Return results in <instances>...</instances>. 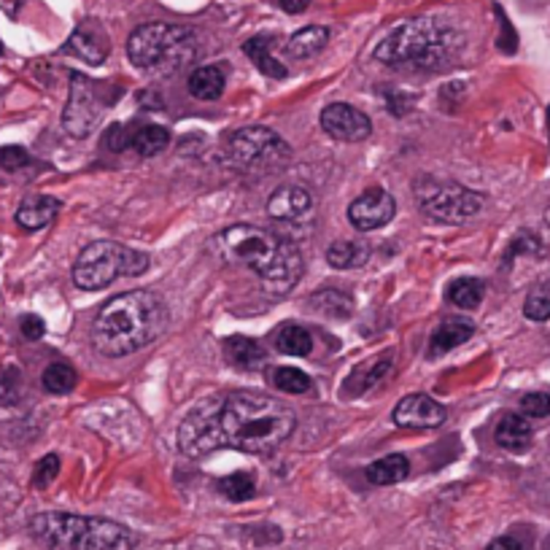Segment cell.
<instances>
[{"mask_svg":"<svg viewBox=\"0 0 550 550\" xmlns=\"http://www.w3.org/2000/svg\"><path fill=\"white\" fill-rule=\"evenodd\" d=\"M292 159L289 143L270 127H243L227 143V162L240 173H273Z\"/></svg>","mask_w":550,"mask_h":550,"instance_id":"cell-8","label":"cell"},{"mask_svg":"<svg viewBox=\"0 0 550 550\" xmlns=\"http://www.w3.org/2000/svg\"><path fill=\"white\" fill-rule=\"evenodd\" d=\"M167 327L165 302L146 289L111 297L92 321V346L103 356H127L154 343Z\"/></svg>","mask_w":550,"mask_h":550,"instance_id":"cell-2","label":"cell"},{"mask_svg":"<svg viewBox=\"0 0 550 550\" xmlns=\"http://www.w3.org/2000/svg\"><path fill=\"white\" fill-rule=\"evenodd\" d=\"M108 149L111 151H124V149H135L140 157H154L159 151L167 149L170 143V132L159 124H140V127H130V124H113L105 132Z\"/></svg>","mask_w":550,"mask_h":550,"instance_id":"cell-14","label":"cell"},{"mask_svg":"<svg viewBox=\"0 0 550 550\" xmlns=\"http://www.w3.org/2000/svg\"><path fill=\"white\" fill-rule=\"evenodd\" d=\"M151 265L149 254L127 248L113 240L89 243L73 262V284L84 292H97L111 286L122 275H140Z\"/></svg>","mask_w":550,"mask_h":550,"instance_id":"cell-7","label":"cell"},{"mask_svg":"<svg viewBox=\"0 0 550 550\" xmlns=\"http://www.w3.org/2000/svg\"><path fill=\"white\" fill-rule=\"evenodd\" d=\"M448 302L462 308V311H475L483 297H486V284L481 278H456L448 292H446Z\"/></svg>","mask_w":550,"mask_h":550,"instance_id":"cell-29","label":"cell"},{"mask_svg":"<svg viewBox=\"0 0 550 550\" xmlns=\"http://www.w3.org/2000/svg\"><path fill=\"white\" fill-rule=\"evenodd\" d=\"M524 316L532 319V321H548L550 319V297L543 294H532L527 302H524Z\"/></svg>","mask_w":550,"mask_h":550,"instance_id":"cell-36","label":"cell"},{"mask_svg":"<svg viewBox=\"0 0 550 550\" xmlns=\"http://www.w3.org/2000/svg\"><path fill=\"white\" fill-rule=\"evenodd\" d=\"M65 51L81 57V59L89 62V65H100V62H105V57H108V51H111V43H108L105 32L97 30L95 24H81V27H76L73 35L68 38Z\"/></svg>","mask_w":550,"mask_h":550,"instance_id":"cell-17","label":"cell"},{"mask_svg":"<svg viewBox=\"0 0 550 550\" xmlns=\"http://www.w3.org/2000/svg\"><path fill=\"white\" fill-rule=\"evenodd\" d=\"M19 332H22L27 340H41V338H43V332H46V324H43V319H41V316L27 313V316H22V321H19Z\"/></svg>","mask_w":550,"mask_h":550,"instance_id":"cell-37","label":"cell"},{"mask_svg":"<svg viewBox=\"0 0 550 550\" xmlns=\"http://www.w3.org/2000/svg\"><path fill=\"white\" fill-rule=\"evenodd\" d=\"M321 130L343 143H362L373 132V122L365 111L348 103H329L321 111Z\"/></svg>","mask_w":550,"mask_h":550,"instance_id":"cell-12","label":"cell"},{"mask_svg":"<svg viewBox=\"0 0 550 550\" xmlns=\"http://www.w3.org/2000/svg\"><path fill=\"white\" fill-rule=\"evenodd\" d=\"M486 550H521V543L516 537H497V540L489 543Z\"/></svg>","mask_w":550,"mask_h":550,"instance_id":"cell-39","label":"cell"},{"mask_svg":"<svg viewBox=\"0 0 550 550\" xmlns=\"http://www.w3.org/2000/svg\"><path fill=\"white\" fill-rule=\"evenodd\" d=\"M0 54H3V43H0Z\"/></svg>","mask_w":550,"mask_h":550,"instance_id":"cell-42","label":"cell"},{"mask_svg":"<svg viewBox=\"0 0 550 550\" xmlns=\"http://www.w3.org/2000/svg\"><path fill=\"white\" fill-rule=\"evenodd\" d=\"M373 248L365 240H335L327 248V262L335 270H359L370 262Z\"/></svg>","mask_w":550,"mask_h":550,"instance_id":"cell-21","label":"cell"},{"mask_svg":"<svg viewBox=\"0 0 550 550\" xmlns=\"http://www.w3.org/2000/svg\"><path fill=\"white\" fill-rule=\"evenodd\" d=\"M127 57L149 76H176L197 57V38L184 24L149 22L132 30L127 41Z\"/></svg>","mask_w":550,"mask_h":550,"instance_id":"cell-6","label":"cell"},{"mask_svg":"<svg viewBox=\"0 0 550 550\" xmlns=\"http://www.w3.org/2000/svg\"><path fill=\"white\" fill-rule=\"evenodd\" d=\"M27 162H30V154H27L22 146H3V149H0V167H3V170L14 173V170L24 167Z\"/></svg>","mask_w":550,"mask_h":550,"instance_id":"cell-35","label":"cell"},{"mask_svg":"<svg viewBox=\"0 0 550 550\" xmlns=\"http://www.w3.org/2000/svg\"><path fill=\"white\" fill-rule=\"evenodd\" d=\"M221 397L203 400L178 427V448L189 459H203L211 451L224 446V432H221Z\"/></svg>","mask_w":550,"mask_h":550,"instance_id":"cell-10","label":"cell"},{"mask_svg":"<svg viewBox=\"0 0 550 550\" xmlns=\"http://www.w3.org/2000/svg\"><path fill=\"white\" fill-rule=\"evenodd\" d=\"M270 49H273V38H270V35H257V38H251V41L243 43V51L248 54V59H251L265 76H270V78H286L289 70L275 59V54H273Z\"/></svg>","mask_w":550,"mask_h":550,"instance_id":"cell-23","label":"cell"},{"mask_svg":"<svg viewBox=\"0 0 550 550\" xmlns=\"http://www.w3.org/2000/svg\"><path fill=\"white\" fill-rule=\"evenodd\" d=\"M41 383H43V389H46L49 394H70V392L76 389V383H78V375H76V370H73L70 365L54 362V365H49V367L43 370Z\"/></svg>","mask_w":550,"mask_h":550,"instance_id":"cell-30","label":"cell"},{"mask_svg":"<svg viewBox=\"0 0 550 550\" xmlns=\"http://www.w3.org/2000/svg\"><path fill=\"white\" fill-rule=\"evenodd\" d=\"M224 70L219 65H203L189 76V92L197 100H216L224 92Z\"/></svg>","mask_w":550,"mask_h":550,"instance_id":"cell-26","label":"cell"},{"mask_svg":"<svg viewBox=\"0 0 550 550\" xmlns=\"http://www.w3.org/2000/svg\"><path fill=\"white\" fill-rule=\"evenodd\" d=\"M397 213V203L394 197L381 189V186H370L365 189L351 205H348V221L354 224V230L359 232H373L378 227H386Z\"/></svg>","mask_w":550,"mask_h":550,"instance_id":"cell-13","label":"cell"},{"mask_svg":"<svg viewBox=\"0 0 550 550\" xmlns=\"http://www.w3.org/2000/svg\"><path fill=\"white\" fill-rule=\"evenodd\" d=\"M278 5H281L286 14H302V11L311 5V0H278Z\"/></svg>","mask_w":550,"mask_h":550,"instance_id":"cell-40","label":"cell"},{"mask_svg":"<svg viewBox=\"0 0 550 550\" xmlns=\"http://www.w3.org/2000/svg\"><path fill=\"white\" fill-rule=\"evenodd\" d=\"M494 440H497V446L505 448V451L524 454V451L532 446V440H535V429H532V424L527 421V416L508 413V416L497 424Z\"/></svg>","mask_w":550,"mask_h":550,"instance_id":"cell-19","label":"cell"},{"mask_svg":"<svg viewBox=\"0 0 550 550\" xmlns=\"http://www.w3.org/2000/svg\"><path fill=\"white\" fill-rule=\"evenodd\" d=\"M416 203L421 213H427L440 224H464L483 211L486 194L473 192L454 181L421 178L416 181Z\"/></svg>","mask_w":550,"mask_h":550,"instance_id":"cell-9","label":"cell"},{"mask_svg":"<svg viewBox=\"0 0 550 550\" xmlns=\"http://www.w3.org/2000/svg\"><path fill=\"white\" fill-rule=\"evenodd\" d=\"M473 332H475V324L470 319H448V321H443L429 338V356L435 359V356H443V354L459 348L462 343H467L473 338Z\"/></svg>","mask_w":550,"mask_h":550,"instance_id":"cell-20","label":"cell"},{"mask_svg":"<svg viewBox=\"0 0 550 550\" xmlns=\"http://www.w3.org/2000/svg\"><path fill=\"white\" fill-rule=\"evenodd\" d=\"M297 416L289 405L262 392H232L221 405L224 446L243 454H273L292 437Z\"/></svg>","mask_w":550,"mask_h":550,"instance_id":"cell-3","label":"cell"},{"mask_svg":"<svg viewBox=\"0 0 550 550\" xmlns=\"http://www.w3.org/2000/svg\"><path fill=\"white\" fill-rule=\"evenodd\" d=\"M462 32L440 16H413L397 24L375 49V59L405 73H437L454 65Z\"/></svg>","mask_w":550,"mask_h":550,"instance_id":"cell-4","label":"cell"},{"mask_svg":"<svg viewBox=\"0 0 550 550\" xmlns=\"http://www.w3.org/2000/svg\"><path fill=\"white\" fill-rule=\"evenodd\" d=\"M24 0H0V11H5L8 16H16Z\"/></svg>","mask_w":550,"mask_h":550,"instance_id":"cell-41","label":"cell"},{"mask_svg":"<svg viewBox=\"0 0 550 550\" xmlns=\"http://www.w3.org/2000/svg\"><path fill=\"white\" fill-rule=\"evenodd\" d=\"M446 408L429 394H408L397 402L392 419L405 429H435L446 421Z\"/></svg>","mask_w":550,"mask_h":550,"instance_id":"cell-15","label":"cell"},{"mask_svg":"<svg viewBox=\"0 0 550 550\" xmlns=\"http://www.w3.org/2000/svg\"><path fill=\"white\" fill-rule=\"evenodd\" d=\"M111 103L105 100L103 86H97L92 78L81 76V73H70V95H68V105L62 111V127L68 135L73 138H86L92 135V130L97 127L103 111Z\"/></svg>","mask_w":550,"mask_h":550,"instance_id":"cell-11","label":"cell"},{"mask_svg":"<svg viewBox=\"0 0 550 550\" xmlns=\"http://www.w3.org/2000/svg\"><path fill=\"white\" fill-rule=\"evenodd\" d=\"M313 208V197L302 186H281L267 200V213L275 221H300Z\"/></svg>","mask_w":550,"mask_h":550,"instance_id":"cell-16","label":"cell"},{"mask_svg":"<svg viewBox=\"0 0 550 550\" xmlns=\"http://www.w3.org/2000/svg\"><path fill=\"white\" fill-rule=\"evenodd\" d=\"M548 116H550V108H548Z\"/></svg>","mask_w":550,"mask_h":550,"instance_id":"cell-43","label":"cell"},{"mask_svg":"<svg viewBox=\"0 0 550 550\" xmlns=\"http://www.w3.org/2000/svg\"><path fill=\"white\" fill-rule=\"evenodd\" d=\"M521 410L527 419H545V416H550V394H545V392L527 394L521 400Z\"/></svg>","mask_w":550,"mask_h":550,"instance_id":"cell-34","label":"cell"},{"mask_svg":"<svg viewBox=\"0 0 550 550\" xmlns=\"http://www.w3.org/2000/svg\"><path fill=\"white\" fill-rule=\"evenodd\" d=\"M408 473H410V462L402 454H389L365 470V475L373 486H394V483L405 481Z\"/></svg>","mask_w":550,"mask_h":550,"instance_id":"cell-24","label":"cell"},{"mask_svg":"<svg viewBox=\"0 0 550 550\" xmlns=\"http://www.w3.org/2000/svg\"><path fill=\"white\" fill-rule=\"evenodd\" d=\"M270 383L278 392H286V394H305V392H311V378L302 370H297V367H275L270 373Z\"/></svg>","mask_w":550,"mask_h":550,"instance_id":"cell-32","label":"cell"},{"mask_svg":"<svg viewBox=\"0 0 550 550\" xmlns=\"http://www.w3.org/2000/svg\"><path fill=\"white\" fill-rule=\"evenodd\" d=\"M211 248L221 262L254 270L265 292L273 297L292 292L305 270L302 254L292 240L254 224H235L221 230L211 240Z\"/></svg>","mask_w":550,"mask_h":550,"instance_id":"cell-1","label":"cell"},{"mask_svg":"<svg viewBox=\"0 0 550 550\" xmlns=\"http://www.w3.org/2000/svg\"><path fill=\"white\" fill-rule=\"evenodd\" d=\"M35 540L57 550H132L135 535L105 518L73 513H41L30 521Z\"/></svg>","mask_w":550,"mask_h":550,"instance_id":"cell-5","label":"cell"},{"mask_svg":"<svg viewBox=\"0 0 550 550\" xmlns=\"http://www.w3.org/2000/svg\"><path fill=\"white\" fill-rule=\"evenodd\" d=\"M62 203L57 197H49V194H32L27 197L19 211H16V224L27 232H35V230H43L46 224H51L59 213Z\"/></svg>","mask_w":550,"mask_h":550,"instance_id":"cell-18","label":"cell"},{"mask_svg":"<svg viewBox=\"0 0 550 550\" xmlns=\"http://www.w3.org/2000/svg\"><path fill=\"white\" fill-rule=\"evenodd\" d=\"M518 251H529V254H537L540 251V240L532 235V232H521L516 238V243L510 246V257H516Z\"/></svg>","mask_w":550,"mask_h":550,"instance_id":"cell-38","label":"cell"},{"mask_svg":"<svg viewBox=\"0 0 550 550\" xmlns=\"http://www.w3.org/2000/svg\"><path fill=\"white\" fill-rule=\"evenodd\" d=\"M329 41V30L321 27V24H308L302 30H297L289 43H286V54L294 57V59H308L313 54H319Z\"/></svg>","mask_w":550,"mask_h":550,"instance_id":"cell-22","label":"cell"},{"mask_svg":"<svg viewBox=\"0 0 550 550\" xmlns=\"http://www.w3.org/2000/svg\"><path fill=\"white\" fill-rule=\"evenodd\" d=\"M311 308L319 311L327 319L346 321L354 313V300L346 292H340V289H321V292H316L311 297Z\"/></svg>","mask_w":550,"mask_h":550,"instance_id":"cell-27","label":"cell"},{"mask_svg":"<svg viewBox=\"0 0 550 550\" xmlns=\"http://www.w3.org/2000/svg\"><path fill=\"white\" fill-rule=\"evenodd\" d=\"M273 346L286 356H308L313 351V338L300 324H281L273 335Z\"/></svg>","mask_w":550,"mask_h":550,"instance_id":"cell-25","label":"cell"},{"mask_svg":"<svg viewBox=\"0 0 550 550\" xmlns=\"http://www.w3.org/2000/svg\"><path fill=\"white\" fill-rule=\"evenodd\" d=\"M57 475H59V456H57V454H46V456L35 464L32 483H35V489H49Z\"/></svg>","mask_w":550,"mask_h":550,"instance_id":"cell-33","label":"cell"},{"mask_svg":"<svg viewBox=\"0 0 550 550\" xmlns=\"http://www.w3.org/2000/svg\"><path fill=\"white\" fill-rule=\"evenodd\" d=\"M227 356L235 367L240 370H259L265 365V348L257 340H248L243 335H235L224 343Z\"/></svg>","mask_w":550,"mask_h":550,"instance_id":"cell-28","label":"cell"},{"mask_svg":"<svg viewBox=\"0 0 550 550\" xmlns=\"http://www.w3.org/2000/svg\"><path fill=\"white\" fill-rule=\"evenodd\" d=\"M219 491L232 502H246L257 494V481L251 473H232L219 481Z\"/></svg>","mask_w":550,"mask_h":550,"instance_id":"cell-31","label":"cell"}]
</instances>
